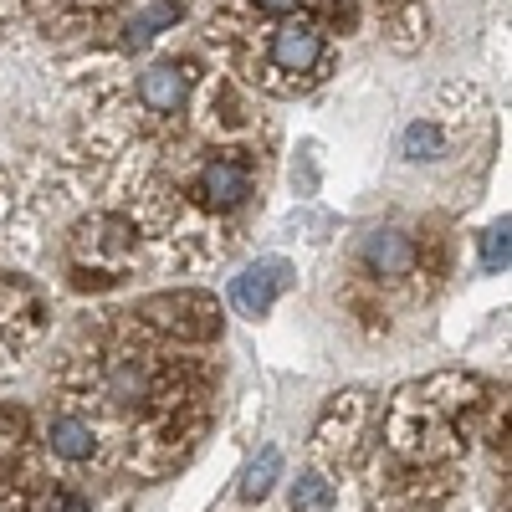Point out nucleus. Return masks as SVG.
I'll return each mask as SVG.
<instances>
[{
  "mask_svg": "<svg viewBox=\"0 0 512 512\" xmlns=\"http://www.w3.org/2000/svg\"><path fill=\"white\" fill-rule=\"evenodd\" d=\"M21 441H26V415L21 410H0V472H11Z\"/></svg>",
  "mask_w": 512,
  "mask_h": 512,
  "instance_id": "15",
  "label": "nucleus"
},
{
  "mask_svg": "<svg viewBox=\"0 0 512 512\" xmlns=\"http://www.w3.org/2000/svg\"><path fill=\"white\" fill-rule=\"evenodd\" d=\"M47 451L62 456V461H72V466L98 461L103 436H98L93 415H82V410H62V415H52V425H47Z\"/></svg>",
  "mask_w": 512,
  "mask_h": 512,
  "instance_id": "9",
  "label": "nucleus"
},
{
  "mask_svg": "<svg viewBox=\"0 0 512 512\" xmlns=\"http://www.w3.org/2000/svg\"><path fill=\"white\" fill-rule=\"evenodd\" d=\"M175 21H180V0H154V6H144L139 16H128L123 41L128 47H144V41H154L164 26H175Z\"/></svg>",
  "mask_w": 512,
  "mask_h": 512,
  "instance_id": "11",
  "label": "nucleus"
},
{
  "mask_svg": "<svg viewBox=\"0 0 512 512\" xmlns=\"http://www.w3.org/2000/svg\"><path fill=\"white\" fill-rule=\"evenodd\" d=\"M328 67V26L318 16H277L262 31V57L251 77L267 93H308Z\"/></svg>",
  "mask_w": 512,
  "mask_h": 512,
  "instance_id": "1",
  "label": "nucleus"
},
{
  "mask_svg": "<svg viewBox=\"0 0 512 512\" xmlns=\"http://www.w3.org/2000/svg\"><path fill=\"white\" fill-rule=\"evenodd\" d=\"M175 195L190 200L205 221H221V216L246 210L251 195H256V159H251V149H241V144L205 149L175 180Z\"/></svg>",
  "mask_w": 512,
  "mask_h": 512,
  "instance_id": "3",
  "label": "nucleus"
},
{
  "mask_svg": "<svg viewBox=\"0 0 512 512\" xmlns=\"http://www.w3.org/2000/svg\"><path fill=\"white\" fill-rule=\"evenodd\" d=\"M405 159H441L446 154V134H441V123L436 118H420L405 128Z\"/></svg>",
  "mask_w": 512,
  "mask_h": 512,
  "instance_id": "13",
  "label": "nucleus"
},
{
  "mask_svg": "<svg viewBox=\"0 0 512 512\" xmlns=\"http://www.w3.org/2000/svg\"><path fill=\"white\" fill-rule=\"evenodd\" d=\"M282 477V451L277 446H267L262 456H256L251 466H246V482H241V497L246 502H262L267 492H272V482Z\"/></svg>",
  "mask_w": 512,
  "mask_h": 512,
  "instance_id": "12",
  "label": "nucleus"
},
{
  "mask_svg": "<svg viewBox=\"0 0 512 512\" xmlns=\"http://www.w3.org/2000/svg\"><path fill=\"white\" fill-rule=\"evenodd\" d=\"M169 359L144 344H113L93 364V390L108 410H134V415H159L169 400Z\"/></svg>",
  "mask_w": 512,
  "mask_h": 512,
  "instance_id": "2",
  "label": "nucleus"
},
{
  "mask_svg": "<svg viewBox=\"0 0 512 512\" xmlns=\"http://www.w3.org/2000/svg\"><path fill=\"white\" fill-rule=\"evenodd\" d=\"M359 262H364V272L379 277V282H400V277H410V272L420 267V246H415V236L400 231V226H379V231L364 236Z\"/></svg>",
  "mask_w": 512,
  "mask_h": 512,
  "instance_id": "7",
  "label": "nucleus"
},
{
  "mask_svg": "<svg viewBox=\"0 0 512 512\" xmlns=\"http://www.w3.org/2000/svg\"><path fill=\"white\" fill-rule=\"evenodd\" d=\"M292 287V267L277 262V256H262V262H251L236 282H231V303L241 318H267L272 303Z\"/></svg>",
  "mask_w": 512,
  "mask_h": 512,
  "instance_id": "6",
  "label": "nucleus"
},
{
  "mask_svg": "<svg viewBox=\"0 0 512 512\" xmlns=\"http://www.w3.org/2000/svg\"><path fill=\"white\" fill-rule=\"evenodd\" d=\"M323 502H333V487L318 472H308L303 482H297V492H292V512H308V507H323Z\"/></svg>",
  "mask_w": 512,
  "mask_h": 512,
  "instance_id": "16",
  "label": "nucleus"
},
{
  "mask_svg": "<svg viewBox=\"0 0 512 512\" xmlns=\"http://www.w3.org/2000/svg\"><path fill=\"white\" fill-rule=\"evenodd\" d=\"M31 512H98V502L82 492V487H67V482H62V487H47V492H41Z\"/></svg>",
  "mask_w": 512,
  "mask_h": 512,
  "instance_id": "14",
  "label": "nucleus"
},
{
  "mask_svg": "<svg viewBox=\"0 0 512 512\" xmlns=\"http://www.w3.org/2000/svg\"><path fill=\"white\" fill-rule=\"evenodd\" d=\"M139 313L154 333L175 338V344H205V338L221 333V308L205 292H164V297H149Z\"/></svg>",
  "mask_w": 512,
  "mask_h": 512,
  "instance_id": "5",
  "label": "nucleus"
},
{
  "mask_svg": "<svg viewBox=\"0 0 512 512\" xmlns=\"http://www.w3.org/2000/svg\"><path fill=\"white\" fill-rule=\"evenodd\" d=\"M139 256V231L134 221H123V216H93V221H82L77 226V272H88L93 277H82V287H108L118 282V272L128 267Z\"/></svg>",
  "mask_w": 512,
  "mask_h": 512,
  "instance_id": "4",
  "label": "nucleus"
},
{
  "mask_svg": "<svg viewBox=\"0 0 512 512\" xmlns=\"http://www.w3.org/2000/svg\"><path fill=\"white\" fill-rule=\"evenodd\" d=\"M21 6H26V0H0V16H16Z\"/></svg>",
  "mask_w": 512,
  "mask_h": 512,
  "instance_id": "18",
  "label": "nucleus"
},
{
  "mask_svg": "<svg viewBox=\"0 0 512 512\" xmlns=\"http://www.w3.org/2000/svg\"><path fill=\"white\" fill-rule=\"evenodd\" d=\"M482 267L487 272H502L507 267V221H497V226L482 231Z\"/></svg>",
  "mask_w": 512,
  "mask_h": 512,
  "instance_id": "17",
  "label": "nucleus"
},
{
  "mask_svg": "<svg viewBox=\"0 0 512 512\" xmlns=\"http://www.w3.org/2000/svg\"><path fill=\"white\" fill-rule=\"evenodd\" d=\"M190 88H195V72H190L185 62H154L149 72H139V103H144L154 118L185 113Z\"/></svg>",
  "mask_w": 512,
  "mask_h": 512,
  "instance_id": "8",
  "label": "nucleus"
},
{
  "mask_svg": "<svg viewBox=\"0 0 512 512\" xmlns=\"http://www.w3.org/2000/svg\"><path fill=\"white\" fill-rule=\"evenodd\" d=\"M384 26H390V41H395V47L410 52V47H420V41H425V6H420V0H390Z\"/></svg>",
  "mask_w": 512,
  "mask_h": 512,
  "instance_id": "10",
  "label": "nucleus"
}]
</instances>
